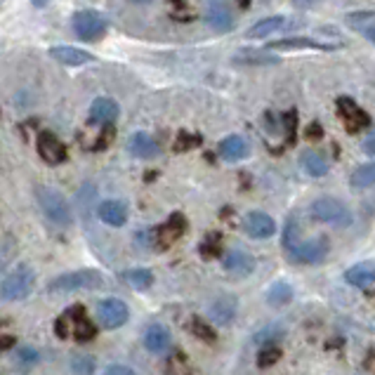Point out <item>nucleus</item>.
<instances>
[{"mask_svg": "<svg viewBox=\"0 0 375 375\" xmlns=\"http://www.w3.org/2000/svg\"><path fill=\"white\" fill-rule=\"evenodd\" d=\"M203 19H206V24L217 33H229L236 26V17L231 12V5H227V3H211Z\"/></svg>", "mask_w": 375, "mask_h": 375, "instance_id": "9d476101", "label": "nucleus"}, {"mask_svg": "<svg viewBox=\"0 0 375 375\" xmlns=\"http://www.w3.org/2000/svg\"><path fill=\"white\" fill-rule=\"evenodd\" d=\"M361 36H363V38H366V41H368V43H375V19L371 21V26H368V29H366V31H363V33H361Z\"/></svg>", "mask_w": 375, "mask_h": 375, "instance_id": "4c0bfd02", "label": "nucleus"}, {"mask_svg": "<svg viewBox=\"0 0 375 375\" xmlns=\"http://www.w3.org/2000/svg\"><path fill=\"white\" fill-rule=\"evenodd\" d=\"M345 281L356 288H368L375 283V264L373 262H359L345 272Z\"/></svg>", "mask_w": 375, "mask_h": 375, "instance_id": "6ab92c4d", "label": "nucleus"}, {"mask_svg": "<svg viewBox=\"0 0 375 375\" xmlns=\"http://www.w3.org/2000/svg\"><path fill=\"white\" fill-rule=\"evenodd\" d=\"M10 345H12V340H10V335H5V340H3V350H8Z\"/></svg>", "mask_w": 375, "mask_h": 375, "instance_id": "a19ab883", "label": "nucleus"}, {"mask_svg": "<svg viewBox=\"0 0 375 375\" xmlns=\"http://www.w3.org/2000/svg\"><path fill=\"white\" fill-rule=\"evenodd\" d=\"M14 361L19 363V366L29 368V366H33V363H38V352L33 350V347H21V350H17Z\"/></svg>", "mask_w": 375, "mask_h": 375, "instance_id": "473e14b6", "label": "nucleus"}, {"mask_svg": "<svg viewBox=\"0 0 375 375\" xmlns=\"http://www.w3.org/2000/svg\"><path fill=\"white\" fill-rule=\"evenodd\" d=\"M373 184H375V161L354 170V175H352V186L366 189V186H373Z\"/></svg>", "mask_w": 375, "mask_h": 375, "instance_id": "c85d7f7f", "label": "nucleus"}, {"mask_svg": "<svg viewBox=\"0 0 375 375\" xmlns=\"http://www.w3.org/2000/svg\"><path fill=\"white\" fill-rule=\"evenodd\" d=\"M74 33L81 38V41H99V38L107 33V21H104L102 14L92 12V10H81V12L74 14Z\"/></svg>", "mask_w": 375, "mask_h": 375, "instance_id": "0eeeda50", "label": "nucleus"}, {"mask_svg": "<svg viewBox=\"0 0 375 375\" xmlns=\"http://www.w3.org/2000/svg\"><path fill=\"white\" fill-rule=\"evenodd\" d=\"M118 104L111 97H99L90 104V120L99 125H111L118 118Z\"/></svg>", "mask_w": 375, "mask_h": 375, "instance_id": "4468645a", "label": "nucleus"}, {"mask_svg": "<svg viewBox=\"0 0 375 375\" xmlns=\"http://www.w3.org/2000/svg\"><path fill=\"white\" fill-rule=\"evenodd\" d=\"M283 24H286V19H283V17H279V14L264 17V19H260L257 24H253L250 29H248L246 36L248 38H267V36H272V33L283 29Z\"/></svg>", "mask_w": 375, "mask_h": 375, "instance_id": "393cba45", "label": "nucleus"}, {"mask_svg": "<svg viewBox=\"0 0 375 375\" xmlns=\"http://www.w3.org/2000/svg\"><path fill=\"white\" fill-rule=\"evenodd\" d=\"M241 227H244V231L250 239H272V236L277 234V222H274V217H269V215L262 211L248 213L244 222H241Z\"/></svg>", "mask_w": 375, "mask_h": 375, "instance_id": "1a4fd4ad", "label": "nucleus"}, {"mask_svg": "<svg viewBox=\"0 0 375 375\" xmlns=\"http://www.w3.org/2000/svg\"><path fill=\"white\" fill-rule=\"evenodd\" d=\"M38 153H41L43 161L50 163V165H57V163H62L64 158H66L64 144L52 135V132H47V130L38 135Z\"/></svg>", "mask_w": 375, "mask_h": 375, "instance_id": "f8f14e48", "label": "nucleus"}, {"mask_svg": "<svg viewBox=\"0 0 375 375\" xmlns=\"http://www.w3.org/2000/svg\"><path fill=\"white\" fill-rule=\"evenodd\" d=\"M290 300H293V286H290L288 281H277L267 293V302L272 307H283L288 305Z\"/></svg>", "mask_w": 375, "mask_h": 375, "instance_id": "a878e982", "label": "nucleus"}, {"mask_svg": "<svg viewBox=\"0 0 375 375\" xmlns=\"http://www.w3.org/2000/svg\"><path fill=\"white\" fill-rule=\"evenodd\" d=\"M295 229H297V224L288 222L286 224V231H283V248L290 255V260L305 262V264H319V262L326 260L328 241L323 239V236H314V239L300 241V239H295Z\"/></svg>", "mask_w": 375, "mask_h": 375, "instance_id": "f257e3e1", "label": "nucleus"}, {"mask_svg": "<svg viewBox=\"0 0 375 375\" xmlns=\"http://www.w3.org/2000/svg\"><path fill=\"white\" fill-rule=\"evenodd\" d=\"M36 198H38V206H41L43 215H45L50 222L57 224V227H69L74 215H71V206L64 198L62 191L41 184L36 189Z\"/></svg>", "mask_w": 375, "mask_h": 375, "instance_id": "7ed1b4c3", "label": "nucleus"}, {"mask_svg": "<svg viewBox=\"0 0 375 375\" xmlns=\"http://www.w3.org/2000/svg\"><path fill=\"white\" fill-rule=\"evenodd\" d=\"M272 50H323V52H333L338 45H330V43L312 41V38H283V41L269 43Z\"/></svg>", "mask_w": 375, "mask_h": 375, "instance_id": "a211bd4d", "label": "nucleus"}, {"mask_svg": "<svg viewBox=\"0 0 375 375\" xmlns=\"http://www.w3.org/2000/svg\"><path fill=\"white\" fill-rule=\"evenodd\" d=\"M189 330L194 335H198V338L201 340H208V343H215V333H213V328L208 326L206 321H203V319H191V323H189Z\"/></svg>", "mask_w": 375, "mask_h": 375, "instance_id": "2f4dec72", "label": "nucleus"}, {"mask_svg": "<svg viewBox=\"0 0 375 375\" xmlns=\"http://www.w3.org/2000/svg\"><path fill=\"white\" fill-rule=\"evenodd\" d=\"M123 281L130 288L144 290L153 283V274L149 269H128V272H123Z\"/></svg>", "mask_w": 375, "mask_h": 375, "instance_id": "bb28decb", "label": "nucleus"}, {"mask_svg": "<svg viewBox=\"0 0 375 375\" xmlns=\"http://www.w3.org/2000/svg\"><path fill=\"white\" fill-rule=\"evenodd\" d=\"M281 359V352L274 350V347H267V350L260 352V359H257V366L260 368H267V366H274Z\"/></svg>", "mask_w": 375, "mask_h": 375, "instance_id": "72a5a7b5", "label": "nucleus"}, {"mask_svg": "<svg viewBox=\"0 0 375 375\" xmlns=\"http://www.w3.org/2000/svg\"><path fill=\"white\" fill-rule=\"evenodd\" d=\"M99 219L104 224H111V227H123L125 219H128V206L123 201L99 203Z\"/></svg>", "mask_w": 375, "mask_h": 375, "instance_id": "f3484780", "label": "nucleus"}, {"mask_svg": "<svg viewBox=\"0 0 375 375\" xmlns=\"http://www.w3.org/2000/svg\"><path fill=\"white\" fill-rule=\"evenodd\" d=\"M144 347L149 352L161 354V352H165L170 347V333L161 323H151V326L144 330Z\"/></svg>", "mask_w": 375, "mask_h": 375, "instance_id": "b1692460", "label": "nucleus"}, {"mask_svg": "<svg viewBox=\"0 0 375 375\" xmlns=\"http://www.w3.org/2000/svg\"><path fill=\"white\" fill-rule=\"evenodd\" d=\"M213 241H217V236H208L206 241H203V248H201V253L203 255H208V257H213V255H217L219 253V246L217 244H213Z\"/></svg>", "mask_w": 375, "mask_h": 375, "instance_id": "f704fd0d", "label": "nucleus"}, {"mask_svg": "<svg viewBox=\"0 0 375 375\" xmlns=\"http://www.w3.org/2000/svg\"><path fill=\"white\" fill-rule=\"evenodd\" d=\"M236 64H255V66H262V64H279V57H272L267 52H257V50H241L234 59Z\"/></svg>", "mask_w": 375, "mask_h": 375, "instance_id": "cd10ccee", "label": "nucleus"}, {"mask_svg": "<svg viewBox=\"0 0 375 375\" xmlns=\"http://www.w3.org/2000/svg\"><path fill=\"white\" fill-rule=\"evenodd\" d=\"M128 305L118 297H109V300H102L97 307V319L102 321V326L107 328H120L125 321H128Z\"/></svg>", "mask_w": 375, "mask_h": 375, "instance_id": "6e6552de", "label": "nucleus"}, {"mask_svg": "<svg viewBox=\"0 0 375 375\" xmlns=\"http://www.w3.org/2000/svg\"><path fill=\"white\" fill-rule=\"evenodd\" d=\"M57 62H62L66 66H83V64H90L92 62V54H87L85 50L81 47H69V45H57L50 50Z\"/></svg>", "mask_w": 375, "mask_h": 375, "instance_id": "4be33fe9", "label": "nucleus"}, {"mask_svg": "<svg viewBox=\"0 0 375 375\" xmlns=\"http://www.w3.org/2000/svg\"><path fill=\"white\" fill-rule=\"evenodd\" d=\"M222 264L229 274H234V277H248V274L255 269V257H253L250 253L236 248V250H229L227 255H224Z\"/></svg>", "mask_w": 375, "mask_h": 375, "instance_id": "ddd939ff", "label": "nucleus"}, {"mask_svg": "<svg viewBox=\"0 0 375 375\" xmlns=\"http://www.w3.org/2000/svg\"><path fill=\"white\" fill-rule=\"evenodd\" d=\"M104 283V277L97 269H81V272L62 274L50 283L52 293H71V290H92Z\"/></svg>", "mask_w": 375, "mask_h": 375, "instance_id": "39448f33", "label": "nucleus"}, {"mask_svg": "<svg viewBox=\"0 0 375 375\" xmlns=\"http://www.w3.org/2000/svg\"><path fill=\"white\" fill-rule=\"evenodd\" d=\"M54 330H57L59 338L64 340H78V343H87V340L95 338V326L87 319V314L83 312V307H71L66 310L62 317L54 323Z\"/></svg>", "mask_w": 375, "mask_h": 375, "instance_id": "f03ea898", "label": "nucleus"}, {"mask_svg": "<svg viewBox=\"0 0 375 375\" xmlns=\"http://www.w3.org/2000/svg\"><path fill=\"white\" fill-rule=\"evenodd\" d=\"M236 312H239V302H236V297H231V295L217 297V300L211 305V319L217 323H224V326L234 321Z\"/></svg>", "mask_w": 375, "mask_h": 375, "instance_id": "5701e85b", "label": "nucleus"}, {"mask_svg": "<svg viewBox=\"0 0 375 375\" xmlns=\"http://www.w3.org/2000/svg\"><path fill=\"white\" fill-rule=\"evenodd\" d=\"M186 231V219L182 215H173L165 224L156 229V236H158V244L161 246H170L175 244L178 239H182V234Z\"/></svg>", "mask_w": 375, "mask_h": 375, "instance_id": "412c9836", "label": "nucleus"}, {"mask_svg": "<svg viewBox=\"0 0 375 375\" xmlns=\"http://www.w3.org/2000/svg\"><path fill=\"white\" fill-rule=\"evenodd\" d=\"M33 288H36V272L29 264H17L12 272L5 274L3 279V300L5 302H19L26 300Z\"/></svg>", "mask_w": 375, "mask_h": 375, "instance_id": "20e7f679", "label": "nucleus"}, {"mask_svg": "<svg viewBox=\"0 0 375 375\" xmlns=\"http://www.w3.org/2000/svg\"><path fill=\"white\" fill-rule=\"evenodd\" d=\"M281 335H283V326H281V323H272V326H264L262 330H257L255 343L257 345H269V343H274V340H279Z\"/></svg>", "mask_w": 375, "mask_h": 375, "instance_id": "7c9ffc66", "label": "nucleus"}, {"mask_svg": "<svg viewBox=\"0 0 375 375\" xmlns=\"http://www.w3.org/2000/svg\"><path fill=\"white\" fill-rule=\"evenodd\" d=\"M300 165L312 178H323V175L328 173V158L323 156L319 149H305V151L300 153Z\"/></svg>", "mask_w": 375, "mask_h": 375, "instance_id": "dca6fc26", "label": "nucleus"}, {"mask_svg": "<svg viewBox=\"0 0 375 375\" xmlns=\"http://www.w3.org/2000/svg\"><path fill=\"white\" fill-rule=\"evenodd\" d=\"M310 137H321V125H317V123H312L310 125V132H307Z\"/></svg>", "mask_w": 375, "mask_h": 375, "instance_id": "58836bf2", "label": "nucleus"}, {"mask_svg": "<svg viewBox=\"0 0 375 375\" xmlns=\"http://www.w3.org/2000/svg\"><path fill=\"white\" fill-rule=\"evenodd\" d=\"M128 149L132 156L137 158H156L158 156V144L153 137H149L147 132H135L128 140Z\"/></svg>", "mask_w": 375, "mask_h": 375, "instance_id": "aec40b11", "label": "nucleus"}, {"mask_svg": "<svg viewBox=\"0 0 375 375\" xmlns=\"http://www.w3.org/2000/svg\"><path fill=\"white\" fill-rule=\"evenodd\" d=\"M217 151H219V156H222L224 161L236 163V161H241V158H246L248 153H250V144H248V140H244V137L229 135L217 144Z\"/></svg>", "mask_w": 375, "mask_h": 375, "instance_id": "2eb2a0df", "label": "nucleus"}, {"mask_svg": "<svg viewBox=\"0 0 375 375\" xmlns=\"http://www.w3.org/2000/svg\"><path fill=\"white\" fill-rule=\"evenodd\" d=\"M338 111H340V118L345 120V125L350 132H359L371 123V118L366 116V111H361V109L356 107V102H352L350 97L338 99Z\"/></svg>", "mask_w": 375, "mask_h": 375, "instance_id": "9b49d317", "label": "nucleus"}, {"mask_svg": "<svg viewBox=\"0 0 375 375\" xmlns=\"http://www.w3.org/2000/svg\"><path fill=\"white\" fill-rule=\"evenodd\" d=\"M312 215L319 219V222L335 224V227H347V224H352L350 208H347L343 201L330 198V196L317 198V201L312 203Z\"/></svg>", "mask_w": 375, "mask_h": 375, "instance_id": "423d86ee", "label": "nucleus"}, {"mask_svg": "<svg viewBox=\"0 0 375 375\" xmlns=\"http://www.w3.org/2000/svg\"><path fill=\"white\" fill-rule=\"evenodd\" d=\"M97 368V361L92 359L90 354H76L74 359H71V371L76 375H92Z\"/></svg>", "mask_w": 375, "mask_h": 375, "instance_id": "c756f323", "label": "nucleus"}, {"mask_svg": "<svg viewBox=\"0 0 375 375\" xmlns=\"http://www.w3.org/2000/svg\"><path fill=\"white\" fill-rule=\"evenodd\" d=\"M363 151L368 153V156H375V132H371V135L366 137V140H363Z\"/></svg>", "mask_w": 375, "mask_h": 375, "instance_id": "e433bc0d", "label": "nucleus"}, {"mask_svg": "<svg viewBox=\"0 0 375 375\" xmlns=\"http://www.w3.org/2000/svg\"><path fill=\"white\" fill-rule=\"evenodd\" d=\"M366 368H368V371H375V359H373V354H371V359L366 361Z\"/></svg>", "mask_w": 375, "mask_h": 375, "instance_id": "ea45409f", "label": "nucleus"}, {"mask_svg": "<svg viewBox=\"0 0 375 375\" xmlns=\"http://www.w3.org/2000/svg\"><path fill=\"white\" fill-rule=\"evenodd\" d=\"M104 375H135V371L128 366H120V363H116V366H109Z\"/></svg>", "mask_w": 375, "mask_h": 375, "instance_id": "c9c22d12", "label": "nucleus"}]
</instances>
